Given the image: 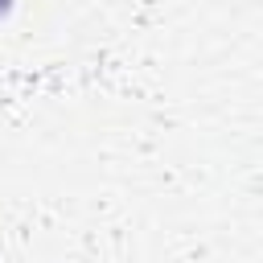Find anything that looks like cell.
I'll list each match as a JSON object with an SVG mask.
<instances>
[{
  "instance_id": "obj_1",
  "label": "cell",
  "mask_w": 263,
  "mask_h": 263,
  "mask_svg": "<svg viewBox=\"0 0 263 263\" xmlns=\"http://www.w3.org/2000/svg\"><path fill=\"white\" fill-rule=\"evenodd\" d=\"M8 8H12V0H0V16H4V12H8Z\"/></svg>"
}]
</instances>
